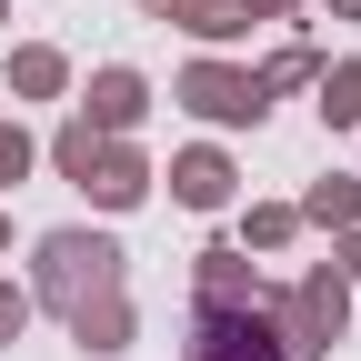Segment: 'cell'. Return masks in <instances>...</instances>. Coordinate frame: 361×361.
<instances>
[{"label": "cell", "instance_id": "8992f818", "mask_svg": "<svg viewBox=\"0 0 361 361\" xmlns=\"http://www.w3.org/2000/svg\"><path fill=\"white\" fill-rule=\"evenodd\" d=\"M80 191H101V201L121 211V201H141L151 180H141V161H130V151H101V161H90V180H80Z\"/></svg>", "mask_w": 361, "mask_h": 361}, {"label": "cell", "instance_id": "9c48e42d", "mask_svg": "<svg viewBox=\"0 0 361 361\" xmlns=\"http://www.w3.org/2000/svg\"><path fill=\"white\" fill-rule=\"evenodd\" d=\"M151 11H171V20H191V30H231V0H151Z\"/></svg>", "mask_w": 361, "mask_h": 361}, {"label": "cell", "instance_id": "4fadbf2b", "mask_svg": "<svg viewBox=\"0 0 361 361\" xmlns=\"http://www.w3.org/2000/svg\"><path fill=\"white\" fill-rule=\"evenodd\" d=\"M30 171V141H20V130H0V180H20Z\"/></svg>", "mask_w": 361, "mask_h": 361}, {"label": "cell", "instance_id": "52a82bcc", "mask_svg": "<svg viewBox=\"0 0 361 361\" xmlns=\"http://www.w3.org/2000/svg\"><path fill=\"white\" fill-rule=\"evenodd\" d=\"M90 111H101V130L141 121V80H130V71H101V90H90Z\"/></svg>", "mask_w": 361, "mask_h": 361}, {"label": "cell", "instance_id": "5bb4252c", "mask_svg": "<svg viewBox=\"0 0 361 361\" xmlns=\"http://www.w3.org/2000/svg\"><path fill=\"white\" fill-rule=\"evenodd\" d=\"M20 311H30L20 291H0V341H11V331H20Z\"/></svg>", "mask_w": 361, "mask_h": 361}, {"label": "cell", "instance_id": "5b68a950", "mask_svg": "<svg viewBox=\"0 0 361 361\" xmlns=\"http://www.w3.org/2000/svg\"><path fill=\"white\" fill-rule=\"evenodd\" d=\"M241 301H251V261L241 251H211L201 261V311H241Z\"/></svg>", "mask_w": 361, "mask_h": 361}, {"label": "cell", "instance_id": "8fae6325", "mask_svg": "<svg viewBox=\"0 0 361 361\" xmlns=\"http://www.w3.org/2000/svg\"><path fill=\"white\" fill-rule=\"evenodd\" d=\"M322 111H331V121L361 111V71H331V80H322Z\"/></svg>", "mask_w": 361, "mask_h": 361}, {"label": "cell", "instance_id": "30bf717a", "mask_svg": "<svg viewBox=\"0 0 361 361\" xmlns=\"http://www.w3.org/2000/svg\"><path fill=\"white\" fill-rule=\"evenodd\" d=\"M90 161H101V141H90V121H80V130H61V171H71V180H90Z\"/></svg>", "mask_w": 361, "mask_h": 361}, {"label": "cell", "instance_id": "7a4b0ae2", "mask_svg": "<svg viewBox=\"0 0 361 361\" xmlns=\"http://www.w3.org/2000/svg\"><path fill=\"white\" fill-rule=\"evenodd\" d=\"M191 361H291V351L271 341L261 322H241V311H201V341H191Z\"/></svg>", "mask_w": 361, "mask_h": 361}, {"label": "cell", "instance_id": "3957f363", "mask_svg": "<svg viewBox=\"0 0 361 361\" xmlns=\"http://www.w3.org/2000/svg\"><path fill=\"white\" fill-rule=\"evenodd\" d=\"M180 101H191V111H211V121H251V111H261V80H231V71H191V80H180Z\"/></svg>", "mask_w": 361, "mask_h": 361}, {"label": "cell", "instance_id": "7c38bea8", "mask_svg": "<svg viewBox=\"0 0 361 361\" xmlns=\"http://www.w3.org/2000/svg\"><path fill=\"white\" fill-rule=\"evenodd\" d=\"M20 90H61V61L51 51H20Z\"/></svg>", "mask_w": 361, "mask_h": 361}, {"label": "cell", "instance_id": "277c9868", "mask_svg": "<svg viewBox=\"0 0 361 361\" xmlns=\"http://www.w3.org/2000/svg\"><path fill=\"white\" fill-rule=\"evenodd\" d=\"M291 322H301V341H291L301 361H311V351H322V341L341 331V281H331V271H322V281H301V301H291Z\"/></svg>", "mask_w": 361, "mask_h": 361}, {"label": "cell", "instance_id": "6da1fadb", "mask_svg": "<svg viewBox=\"0 0 361 361\" xmlns=\"http://www.w3.org/2000/svg\"><path fill=\"white\" fill-rule=\"evenodd\" d=\"M111 281H121V251L111 241H90V231H61V241H40V291H51L71 322L90 311V291L111 301Z\"/></svg>", "mask_w": 361, "mask_h": 361}, {"label": "cell", "instance_id": "ba28073f", "mask_svg": "<svg viewBox=\"0 0 361 361\" xmlns=\"http://www.w3.org/2000/svg\"><path fill=\"white\" fill-rule=\"evenodd\" d=\"M171 180H180V201H201V211H211V201H221V191H231V171H221V161H211V151H191V161H180V171H171Z\"/></svg>", "mask_w": 361, "mask_h": 361}]
</instances>
